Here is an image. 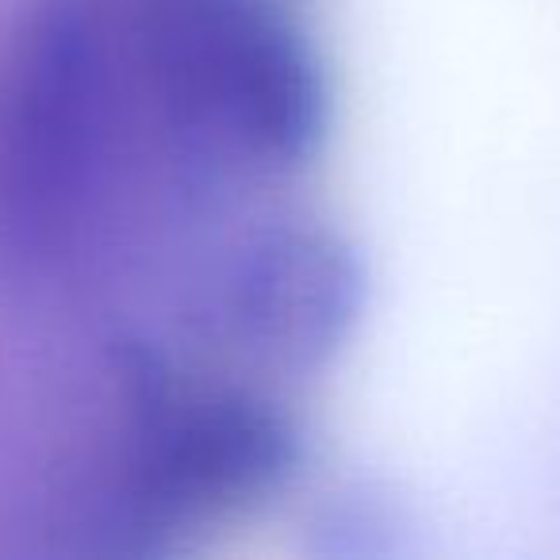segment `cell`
I'll return each mask as SVG.
<instances>
[{
    "label": "cell",
    "mask_w": 560,
    "mask_h": 560,
    "mask_svg": "<svg viewBox=\"0 0 560 560\" xmlns=\"http://www.w3.org/2000/svg\"><path fill=\"white\" fill-rule=\"evenodd\" d=\"M158 62L180 127L211 147L292 173L327 142V73L272 0H170Z\"/></svg>",
    "instance_id": "obj_1"
},
{
    "label": "cell",
    "mask_w": 560,
    "mask_h": 560,
    "mask_svg": "<svg viewBox=\"0 0 560 560\" xmlns=\"http://www.w3.org/2000/svg\"><path fill=\"white\" fill-rule=\"evenodd\" d=\"M108 116V47L89 0H47L0 85V203L47 231L85 192Z\"/></svg>",
    "instance_id": "obj_2"
},
{
    "label": "cell",
    "mask_w": 560,
    "mask_h": 560,
    "mask_svg": "<svg viewBox=\"0 0 560 560\" xmlns=\"http://www.w3.org/2000/svg\"><path fill=\"white\" fill-rule=\"evenodd\" d=\"M365 307V265L338 231L280 223L238 249L223 280L231 335L277 369H319L353 335Z\"/></svg>",
    "instance_id": "obj_3"
},
{
    "label": "cell",
    "mask_w": 560,
    "mask_h": 560,
    "mask_svg": "<svg viewBox=\"0 0 560 560\" xmlns=\"http://www.w3.org/2000/svg\"><path fill=\"white\" fill-rule=\"evenodd\" d=\"M304 438L280 404L254 392H203L162 404L150 392V430L139 465L150 511L203 514L265 499L300 472Z\"/></svg>",
    "instance_id": "obj_4"
}]
</instances>
